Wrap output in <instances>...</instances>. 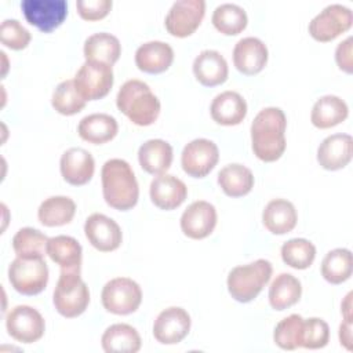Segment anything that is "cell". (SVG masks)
<instances>
[{"label": "cell", "mask_w": 353, "mask_h": 353, "mask_svg": "<svg viewBox=\"0 0 353 353\" xmlns=\"http://www.w3.org/2000/svg\"><path fill=\"white\" fill-rule=\"evenodd\" d=\"M272 272V263L266 259H256L248 265L236 266L229 272L228 291L237 302H251L268 284Z\"/></svg>", "instance_id": "277c9868"}, {"label": "cell", "mask_w": 353, "mask_h": 353, "mask_svg": "<svg viewBox=\"0 0 353 353\" xmlns=\"http://www.w3.org/2000/svg\"><path fill=\"white\" fill-rule=\"evenodd\" d=\"M352 22L353 14L350 8L342 4H331L310 21L309 33L314 40L327 43L350 29Z\"/></svg>", "instance_id": "30bf717a"}, {"label": "cell", "mask_w": 353, "mask_h": 353, "mask_svg": "<svg viewBox=\"0 0 353 353\" xmlns=\"http://www.w3.org/2000/svg\"><path fill=\"white\" fill-rule=\"evenodd\" d=\"M352 44H353V37L349 36V37L345 39L342 43H339L338 47H336V50H335V61H336L338 68H339L341 70L349 73V74L353 72Z\"/></svg>", "instance_id": "7bdbcfd3"}, {"label": "cell", "mask_w": 353, "mask_h": 353, "mask_svg": "<svg viewBox=\"0 0 353 353\" xmlns=\"http://www.w3.org/2000/svg\"><path fill=\"white\" fill-rule=\"evenodd\" d=\"M149 193L156 207L170 211L178 208L186 200L188 188L179 178L170 174H160L150 182Z\"/></svg>", "instance_id": "d6986e66"}, {"label": "cell", "mask_w": 353, "mask_h": 353, "mask_svg": "<svg viewBox=\"0 0 353 353\" xmlns=\"http://www.w3.org/2000/svg\"><path fill=\"white\" fill-rule=\"evenodd\" d=\"M138 161L148 174H164L172 163V146L163 139H149L139 146Z\"/></svg>", "instance_id": "d4e9b609"}, {"label": "cell", "mask_w": 353, "mask_h": 353, "mask_svg": "<svg viewBox=\"0 0 353 353\" xmlns=\"http://www.w3.org/2000/svg\"><path fill=\"white\" fill-rule=\"evenodd\" d=\"M321 276L331 284H341L352 276V252L347 248H335L321 262Z\"/></svg>", "instance_id": "e575fe53"}, {"label": "cell", "mask_w": 353, "mask_h": 353, "mask_svg": "<svg viewBox=\"0 0 353 353\" xmlns=\"http://www.w3.org/2000/svg\"><path fill=\"white\" fill-rule=\"evenodd\" d=\"M301 294V281L290 273H280L269 287V303L274 310H284L295 305Z\"/></svg>", "instance_id": "1f68e13d"}, {"label": "cell", "mask_w": 353, "mask_h": 353, "mask_svg": "<svg viewBox=\"0 0 353 353\" xmlns=\"http://www.w3.org/2000/svg\"><path fill=\"white\" fill-rule=\"evenodd\" d=\"M210 113L221 125H237L247 114V102L236 91H223L212 99Z\"/></svg>", "instance_id": "603a6c76"}, {"label": "cell", "mask_w": 353, "mask_h": 353, "mask_svg": "<svg viewBox=\"0 0 353 353\" xmlns=\"http://www.w3.org/2000/svg\"><path fill=\"white\" fill-rule=\"evenodd\" d=\"M48 237L37 229L22 228L12 237V248L21 258H44Z\"/></svg>", "instance_id": "d590c367"}, {"label": "cell", "mask_w": 353, "mask_h": 353, "mask_svg": "<svg viewBox=\"0 0 353 353\" xmlns=\"http://www.w3.org/2000/svg\"><path fill=\"white\" fill-rule=\"evenodd\" d=\"M6 328L11 338L22 343L37 342L46 331L43 316L32 306L18 305L6 317Z\"/></svg>", "instance_id": "9c48e42d"}, {"label": "cell", "mask_w": 353, "mask_h": 353, "mask_svg": "<svg viewBox=\"0 0 353 353\" xmlns=\"http://www.w3.org/2000/svg\"><path fill=\"white\" fill-rule=\"evenodd\" d=\"M83 52L85 61L103 62L112 66L114 62H117L121 54V44L116 36L106 32H99L85 39Z\"/></svg>", "instance_id": "f546056e"}, {"label": "cell", "mask_w": 353, "mask_h": 353, "mask_svg": "<svg viewBox=\"0 0 353 353\" xmlns=\"http://www.w3.org/2000/svg\"><path fill=\"white\" fill-rule=\"evenodd\" d=\"M73 81L77 92L85 102L97 101L109 94L113 85V70L108 63L85 61L77 70Z\"/></svg>", "instance_id": "ba28073f"}, {"label": "cell", "mask_w": 353, "mask_h": 353, "mask_svg": "<svg viewBox=\"0 0 353 353\" xmlns=\"http://www.w3.org/2000/svg\"><path fill=\"white\" fill-rule=\"evenodd\" d=\"M101 301L103 307L113 314H131L142 302V290L132 279L116 277L103 285Z\"/></svg>", "instance_id": "52a82bcc"}, {"label": "cell", "mask_w": 353, "mask_h": 353, "mask_svg": "<svg viewBox=\"0 0 353 353\" xmlns=\"http://www.w3.org/2000/svg\"><path fill=\"white\" fill-rule=\"evenodd\" d=\"M84 233L90 244L102 252H110L120 247L123 234L116 221L95 212L91 214L84 223Z\"/></svg>", "instance_id": "9a60e30c"}, {"label": "cell", "mask_w": 353, "mask_h": 353, "mask_svg": "<svg viewBox=\"0 0 353 353\" xmlns=\"http://www.w3.org/2000/svg\"><path fill=\"white\" fill-rule=\"evenodd\" d=\"M116 105L134 124L146 127L153 124L160 114V101L150 87L137 79L125 81L116 97Z\"/></svg>", "instance_id": "3957f363"}, {"label": "cell", "mask_w": 353, "mask_h": 353, "mask_svg": "<svg viewBox=\"0 0 353 353\" xmlns=\"http://www.w3.org/2000/svg\"><path fill=\"white\" fill-rule=\"evenodd\" d=\"M268 62V48L258 37L240 39L233 48V63L247 76L259 73Z\"/></svg>", "instance_id": "ac0fdd59"}, {"label": "cell", "mask_w": 353, "mask_h": 353, "mask_svg": "<svg viewBox=\"0 0 353 353\" xmlns=\"http://www.w3.org/2000/svg\"><path fill=\"white\" fill-rule=\"evenodd\" d=\"M76 212V204L70 197L66 196H52L46 199L39 210V221L48 228L63 226L69 223Z\"/></svg>", "instance_id": "d6a6232c"}, {"label": "cell", "mask_w": 353, "mask_h": 353, "mask_svg": "<svg viewBox=\"0 0 353 353\" xmlns=\"http://www.w3.org/2000/svg\"><path fill=\"white\" fill-rule=\"evenodd\" d=\"M262 221L270 233L285 234L295 228L298 215L291 201L285 199H274L266 204L262 212Z\"/></svg>", "instance_id": "484cf974"}, {"label": "cell", "mask_w": 353, "mask_h": 353, "mask_svg": "<svg viewBox=\"0 0 353 353\" xmlns=\"http://www.w3.org/2000/svg\"><path fill=\"white\" fill-rule=\"evenodd\" d=\"M339 341L347 350L352 349V321L345 320L339 325Z\"/></svg>", "instance_id": "ee69618b"}, {"label": "cell", "mask_w": 353, "mask_h": 353, "mask_svg": "<svg viewBox=\"0 0 353 353\" xmlns=\"http://www.w3.org/2000/svg\"><path fill=\"white\" fill-rule=\"evenodd\" d=\"M102 193L108 205L128 211L138 203L139 186L131 165L123 159H110L101 171Z\"/></svg>", "instance_id": "7a4b0ae2"}, {"label": "cell", "mask_w": 353, "mask_h": 353, "mask_svg": "<svg viewBox=\"0 0 353 353\" xmlns=\"http://www.w3.org/2000/svg\"><path fill=\"white\" fill-rule=\"evenodd\" d=\"M218 183L226 196L241 197L251 192L254 175L245 165L233 163L221 168L218 172Z\"/></svg>", "instance_id": "4dcf8cb0"}, {"label": "cell", "mask_w": 353, "mask_h": 353, "mask_svg": "<svg viewBox=\"0 0 353 353\" xmlns=\"http://www.w3.org/2000/svg\"><path fill=\"white\" fill-rule=\"evenodd\" d=\"M193 73L197 81L205 87H215L228 79V62L215 50L201 51L193 61Z\"/></svg>", "instance_id": "7402d4cb"}, {"label": "cell", "mask_w": 353, "mask_h": 353, "mask_svg": "<svg viewBox=\"0 0 353 353\" xmlns=\"http://www.w3.org/2000/svg\"><path fill=\"white\" fill-rule=\"evenodd\" d=\"M174 61V50L170 44L159 40L143 43L135 52V65L139 70L150 74L165 72Z\"/></svg>", "instance_id": "44dd1931"}, {"label": "cell", "mask_w": 353, "mask_h": 353, "mask_svg": "<svg viewBox=\"0 0 353 353\" xmlns=\"http://www.w3.org/2000/svg\"><path fill=\"white\" fill-rule=\"evenodd\" d=\"M303 334V319L299 314H290L279 321L273 332L274 343L283 350H295L301 347Z\"/></svg>", "instance_id": "74e56055"}, {"label": "cell", "mask_w": 353, "mask_h": 353, "mask_svg": "<svg viewBox=\"0 0 353 353\" xmlns=\"http://www.w3.org/2000/svg\"><path fill=\"white\" fill-rule=\"evenodd\" d=\"M59 170L62 178L73 185L81 186L91 181L95 171L92 154L83 148H70L61 156Z\"/></svg>", "instance_id": "e0dca14e"}, {"label": "cell", "mask_w": 353, "mask_h": 353, "mask_svg": "<svg viewBox=\"0 0 353 353\" xmlns=\"http://www.w3.org/2000/svg\"><path fill=\"white\" fill-rule=\"evenodd\" d=\"M52 302L57 312L66 319L77 317L85 312L90 303V291L80 277V272L61 270Z\"/></svg>", "instance_id": "5b68a950"}, {"label": "cell", "mask_w": 353, "mask_h": 353, "mask_svg": "<svg viewBox=\"0 0 353 353\" xmlns=\"http://www.w3.org/2000/svg\"><path fill=\"white\" fill-rule=\"evenodd\" d=\"M330 341V327L319 317L303 319V334L301 347L321 349Z\"/></svg>", "instance_id": "ab89813d"}, {"label": "cell", "mask_w": 353, "mask_h": 353, "mask_svg": "<svg viewBox=\"0 0 353 353\" xmlns=\"http://www.w3.org/2000/svg\"><path fill=\"white\" fill-rule=\"evenodd\" d=\"M47 255L52 262L59 265L61 270L80 272L81 245L74 237L59 234L48 239Z\"/></svg>", "instance_id": "4316f807"}, {"label": "cell", "mask_w": 353, "mask_h": 353, "mask_svg": "<svg viewBox=\"0 0 353 353\" xmlns=\"http://www.w3.org/2000/svg\"><path fill=\"white\" fill-rule=\"evenodd\" d=\"M119 131L117 121L106 113H92L83 117L77 125V132L85 142L101 145L112 141Z\"/></svg>", "instance_id": "cb8c5ba5"}, {"label": "cell", "mask_w": 353, "mask_h": 353, "mask_svg": "<svg viewBox=\"0 0 353 353\" xmlns=\"http://www.w3.org/2000/svg\"><path fill=\"white\" fill-rule=\"evenodd\" d=\"M101 343L106 353H137L141 349L142 341L132 325L117 323L105 330Z\"/></svg>", "instance_id": "83f0119b"}, {"label": "cell", "mask_w": 353, "mask_h": 353, "mask_svg": "<svg viewBox=\"0 0 353 353\" xmlns=\"http://www.w3.org/2000/svg\"><path fill=\"white\" fill-rule=\"evenodd\" d=\"M21 8L26 21L44 33L61 26L68 15L66 0H22Z\"/></svg>", "instance_id": "4fadbf2b"}, {"label": "cell", "mask_w": 353, "mask_h": 353, "mask_svg": "<svg viewBox=\"0 0 353 353\" xmlns=\"http://www.w3.org/2000/svg\"><path fill=\"white\" fill-rule=\"evenodd\" d=\"M1 43L11 50H23L30 43V33L17 19H4L0 26Z\"/></svg>", "instance_id": "60d3db41"}, {"label": "cell", "mask_w": 353, "mask_h": 353, "mask_svg": "<svg viewBox=\"0 0 353 353\" xmlns=\"http://www.w3.org/2000/svg\"><path fill=\"white\" fill-rule=\"evenodd\" d=\"M189 331L190 316L179 306H171L160 312L153 324V335L163 345L179 343Z\"/></svg>", "instance_id": "5bb4252c"}, {"label": "cell", "mask_w": 353, "mask_h": 353, "mask_svg": "<svg viewBox=\"0 0 353 353\" xmlns=\"http://www.w3.org/2000/svg\"><path fill=\"white\" fill-rule=\"evenodd\" d=\"M215 29L226 36L241 33L248 22L244 8L233 3H223L218 6L211 18Z\"/></svg>", "instance_id": "836d02e7"}, {"label": "cell", "mask_w": 353, "mask_h": 353, "mask_svg": "<svg viewBox=\"0 0 353 353\" xmlns=\"http://www.w3.org/2000/svg\"><path fill=\"white\" fill-rule=\"evenodd\" d=\"M204 14L205 3L203 0H178L165 15L164 25L170 34L188 37L200 26Z\"/></svg>", "instance_id": "8fae6325"}, {"label": "cell", "mask_w": 353, "mask_h": 353, "mask_svg": "<svg viewBox=\"0 0 353 353\" xmlns=\"http://www.w3.org/2000/svg\"><path fill=\"white\" fill-rule=\"evenodd\" d=\"M316 258V247L306 239H291L281 247V259L294 269H307Z\"/></svg>", "instance_id": "8d00e7d4"}, {"label": "cell", "mask_w": 353, "mask_h": 353, "mask_svg": "<svg viewBox=\"0 0 353 353\" xmlns=\"http://www.w3.org/2000/svg\"><path fill=\"white\" fill-rule=\"evenodd\" d=\"M353 139L349 134H332L323 139L317 149L319 164L328 171L346 167L352 160Z\"/></svg>", "instance_id": "ffe728a7"}, {"label": "cell", "mask_w": 353, "mask_h": 353, "mask_svg": "<svg viewBox=\"0 0 353 353\" xmlns=\"http://www.w3.org/2000/svg\"><path fill=\"white\" fill-rule=\"evenodd\" d=\"M219 160L218 146L205 138L190 141L182 150L181 164L183 171L193 178L208 175Z\"/></svg>", "instance_id": "7c38bea8"}, {"label": "cell", "mask_w": 353, "mask_h": 353, "mask_svg": "<svg viewBox=\"0 0 353 353\" xmlns=\"http://www.w3.org/2000/svg\"><path fill=\"white\" fill-rule=\"evenodd\" d=\"M8 280L22 295H37L48 283V266L44 258L17 256L8 266Z\"/></svg>", "instance_id": "8992f818"}, {"label": "cell", "mask_w": 353, "mask_h": 353, "mask_svg": "<svg viewBox=\"0 0 353 353\" xmlns=\"http://www.w3.org/2000/svg\"><path fill=\"white\" fill-rule=\"evenodd\" d=\"M79 15L85 21H98L105 18L110 8V0H79L76 3Z\"/></svg>", "instance_id": "b9f144b4"}, {"label": "cell", "mask_w": 353, "mask_h": 353, "mask_svg": "<svg viewBox=\"0 0 353 353\" xmlns=\"http://www.w3.org/2000/svg\"><path fill=\"white\" fill-rule=\"evenodd\" d=\"M216 225V210L205 201H193L181 216V229L185 236L193 240L205 239L212 233Z\"/></svg>", "instance_id": "2e32d148"}, {"label": "cell", "mask_w": 353, "mask_h": 353, "mask_svg": "<svg viewBox=\"0 0 353 353\" xmlns=\"http://www.w3.org/2000/svg\"><path fill=\"white\" fill-rule=\"evenodd\" d=\"M287 119L280 108H265L251 124V143L254 154L265 161L279 160L285 150Z\"/></svg>", "instance_id": "6da1fadb"}, {"label": "cell", "mask_w": 353, "mask_h": 353, "mask_svg": "<svg viewBox=\"0 0 353 353\" xmlns=\"http://www.w3.org/2000/svg\"><path fill=\"white\" fill-rule=\"evenodd\" d=\"M51 105L58 113L63 116H72L84 109L85 101L77 92L74 81L65 80L55 87L51 98Z\"/></svg>", "instance_id": "f35d334b"}, {"label": "cell", "mask_w": 353, "mask_h": 353, "mask_svg": "<svg viewBox=\"0 0 353 353\" xmlns=\"http://www.w3.org/2000/svg\"><path fill=\"white\" fill-rule=\"evenodd\" d=\"M350 299H352V292H349V294L346 295L345 302L342 303L343 317H345V320H349V321H352V314H350V307H352V305H350Z\"/></svg>", "instance_id": "f6af8a7d"}, {"label": "cell", "mask_w": 353, "mask_h": 353, "mask_svg": "<svg viewBox=\"0 0 353 353\" xmlns=\"http://www.w3.org/2000/svg\"><path fill=\"white\" fill-rule=\"evenodd\" d=\"M349 114V108L336 95H324L312 108L310 121L314 127L325 130L341 124Z\"/></svg>", "instance_id": "f1b7e54d"}]
</instances>
